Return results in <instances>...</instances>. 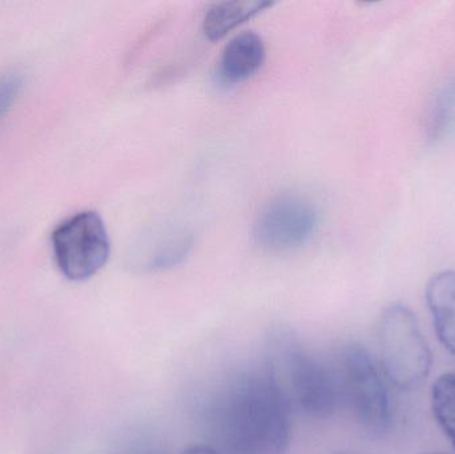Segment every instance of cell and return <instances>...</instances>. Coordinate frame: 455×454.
Returning a JSON list of instances; mask_svg holds the SVG:
<instances>
[{
    "mask_svg": "<svg viewBox=\"0 0 455 454\" xmlns=\"http://www.w3.org/2000/svg\"><path fill=\"white\" fill-rule=\"evenodd\" d=\"M212 429L227 454H283L291 407L267 364L233 378L212 407Z\"/></svg>",
    "mask_w": 455,
    "mask_h": 454,
    "instance_id": "obj_1",
    "label": "cell"
},
{
    "mask_svg": "<svg viewBox=\"0 0 455 454\" xmlns=\"http://www.w3.org/2000/svg\"><path fill=\"white\" fill-rule=\"evenodd\" d=\"M267 367L291 410L328 418L341 405L333 365L321 362L291 333L273 336Z\"/></svg>",
    "mask_w": 455,
    "mask_h": 454,
    "instance_id": "obj_2",
    "label": "cell"
},
{
    "mask_svg": "<svg viewBox=\"0 0 455 454\" xmlns=\"http://www.w3.org/2000/svg\"><path fill=\"white\" fill-rule=\"evenodd\" d=\"M379 370L398 391L413 392L429 378L433 354L419 319L403 304L387 307L377 324Z\"/></svg>",
    "mask_w": 455,
    "mask_h": 454,
    "instance_id": "obj_3",
    "label": "cell"
},
{
    "mask_svg": "<svg viewBox=\"0 0 455 454\" xmlns=\"http://www.w3.org/2000/svg\"><path fill=\"white\" fill-rule=\"evenodd\" d=\"M339 402L352 413L355 423L371 434L389 431L393 421L387 381L365 346L347 344L334 359Z\"/></svg>",
    "mask_w": 455,
    "mask_h": 454,
    "instance_id": "obj_4",
    "label": "cell"
},
{
    "mask_svg": "<svg viewBox=\"0 0 455 454\" xmlns=\"http://www.w3.org/2000/svg\"><path fill=\"white\" fill-rule=\"evenodd\" d=\"M52 243L59 269L72 282H84L98 274L111 253L103 219L92 211L61 223L53 232Z\"/></svg>",
    "mask_w": 455,
    "mask_h": 454,
    "instance_id": "obj_5",
    "label": "cell"
},
{
    "mask_svg": "<svg viewBox=\"0 0 455 454\" xmlns=\"http://www.w3.org/2000/svg\"><path fill=\"white\" fill-rule=\"evenodd\" d=\"M318 227L315 205L299 195H280L267 203L257 216L253 239L270 252H286L312 239Z\"/></svg>",
    "mask_w": 455,
    "mask_h": 454,
    "instance_id": "obj_6",
    "label": "cell"
},
{
    "mask_svg": "<svg viewBox=\"0 0 455 454\" xmlns=\"http://www.w3.org/2000/svg\"><path fill=\"white\" fill-rule=\"evenodd\" d=\"M267 58L261 36L248 31L235 35L224 47L218 63L219 83L235 85L257 74Z\"/></svg>",
    "mask_w": 455,
    "mask_h": 454,
    "instance_id": "obj_7",
    "label": "cell"
},
{
    "mask_svg": "<svg viewBox=\"0 0 455 454\" xmlns=\"http://www.w3.org/2000/svg\"><path fill=\"white\" fill-rule=\"evenodd\" d=\"M425 299L438 340L455 356V272L435 274L427 283Z\"/></svg>",
    "mask_w": 455,
    "mask_h": 454,
    "instance_id": "obj_8",
    "label": "cell"
},
{
    "mask_svg": "<svg viewBox=\"0 0 455 454\" xmlns=\"http://www.w3.org/2000/svg\"><path fill=\"white\" fill-rule=\"evenodd\" d=\"M272 5L273 3L267 0L216 3L207 11L203 21L205 36L210 40L223 39L230 31Z\"/></svg>",
    "mask_w": 455,
    "mask_h": 454,
    "instance_id": "obj_9",
    "label": "cell"
},
{
    "mask_svg": "<svg viewBox=\"0 0 455 454\" xmlns=\"http://www.w3.org/2000/svg\"><path fill=\"white\" fill-rule=\"evenodd\" d=\"M432 412L455 452V372L443 373L432 386Z\"/></svg>",
    "mask_w": 455,
    "mask_h": 454,
    "instance_id": "obj_10",
    "label": "cell"
},
{
    "mask_svg": "<svg viewBox=\"0 0 455 454\" xmlns=\"http://www.w3.org/2000/svg\"><path fill=\"white\" fill-rule=\"evenodd\" d=\"M21 88V77L18 74L0 76V119L8 111Z\"/></svg>",
    "mask_w": 455,
    "mask_h": 454,
    "instance_id": "obj_11",
    "label": "cell"
},
{
    "mask_svg": "<svg viewBox=\"0 0 455 454\" xmlns=\"http://www.w3.org/2000/svg\"><path fill=\"white\" fill-rule=\"evenodd\" d=\"M181 454H224L216 448L210 447V445H192V447L187 448Z\"/></svg>",
    "mask_w": 455,
    "mask_h": 454,
    "instance_id": "obj_12",
    "label": "cell"
},
{
    "mask_svg": "<svg viewBox=\"0 0 455 454\" xmlns=\"http://www.w3.org/2000/svg\"><path fill=\"white\" fill-rule=\"evenodd\" d=\"M427 454H445V453H427Z\"/></svg>",
    "mask_w": 455,
    "mask_h": 454,
    "instance_id": "obj_13",
    "label": "cell"
},
{
    "mask_svg": "<svg viewBox=\"0 0 455 454\" xmlns=\"http://www.w3.org/2000/svg\"><path fill=\"white\" fill-rule=\"evenodd\" d=\"M334 454H347V453H334Z\"/></svg>",
    "mask_w": 455,
    "mask_h": 454,
    "instance_id": "obj_14",
    "label": "cell"
}]
</instances>
